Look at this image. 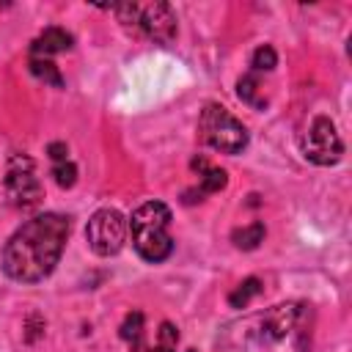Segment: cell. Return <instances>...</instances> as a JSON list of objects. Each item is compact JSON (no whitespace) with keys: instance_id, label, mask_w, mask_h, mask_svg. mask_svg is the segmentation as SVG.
I'll return each mask as SVG.
<instances>
[{"instance_id":"1","label":"cell","mask_w":352,"mask_h":352,"mask_svg":"<svg viewBox=\"0 0 352 352\" xmlns=\"http://www.w3.org/2000/svg\"><path fill=\"white\" fill-rule=\"evenodd\" d=\"M69 228H72L69 217L58 212H44L30 217L8 236L0 256L3 272L19 283L44 280L60 261V253L69 239Z\"/></svg>"},{"instance_id":"2","label":"cell","mask_w":352,"mask_h":352,"mask_svg":"<svg viewBox=\"0 0 352 352\" xmlns=\"http://www.w3.org/2000/svg\"><path fill=\"white\" fill-rule=\"evenodd\" d=\"M132 245L138 256L148 264H160L173 253V236H170V209L162 201H146L140 204L129 223Z\"/></svg>"},{"instance_id":"3","label":"cell","mask_w":352,"mask_h":352,"mask_svg":"<svg viewBox=\"0 0 352 352\" xmlns=\"http://www.w3.org/2000/svg\"><path fill=\"white\" fill-rule=\"evenodd\" d=\"M110 11L132 30L140 36L157 41V44H170L176 38V14L168 3H124V6H110Z\"/></svg>"},{"instance_id":"4","label":"cell","mask_w":352,"mask_h":352,"mask_svg":"<svg viewBox=\"0 0 352 352\" xmlns=\"http://www.w3.org/2000/svg\"><path fill=\"white\" fill-rule=\"evenodd\" d=\"M201 140L220 154H239L248 146V129L220 104H206L198 118Z\"/></svg>"},{"instance_id":"5","label":"cell","mask_w":352,"mask_h":352,"mask_svg":"<svg viewBox=\"0 0 352 352\" xmlns=\"http://www.w3.org/2000/svg\"><path fill=\"white\" fill-rule=\"evenodd\" d=\"M3 187H6V198L14 209L19 212H33L38 204H41V182L36 176V165L28 154H14L8 160V168H6V179H3Z\"/></svg>"},{"instance_id":"6","label":"cell","mask_w":352,"mask_h":352,"mask_svg":"<svg viewBox=\"0 0 352 352\" xmlns=\"http://www.w3.org/2000/svg\"><path fill=\"white\" fill-rule=\"evenodd\" d=\"M85 239L96 256H116L126 242V217L110 206L96 209L85 226Z\"/></svg>"},{"instance_id":"7","label":"cell","mask_w":352,"mask_h":352,"mask_svg":"<svg viewBox=\"0 0 352 352\" xmlns=\"http://www.w3.org/2000/svg\"><path fill=\"white\" fill-rule=\"evenodd\" d=\"M121 338L129 344V352H176L179 330L170 322H160L151 338L146 327V316L140 311H132L121 324Z\"/></svg>"},{"instance_id":"8","label":"cell","mask_w":352,"mask_h":352,"mask_svg":"<svg viewBox=\"0 0 352 352\" xmlns=\"http://www.w3.org/2000/svg\"><path fill=\"white\" fill-rule=\"evenodd\" d=\"M300 148L305 154V160H311L314 165H336L344 154V143L336 132V124L327 116H316L305 135L300 138Z\"/></svg>"},{"instance_id":"9","label":"cell","mask_w":352,"mask_h":352,"mask_svg":"<svg viewBox=\"0 0 352 352\" xmlns=\"http://www.w3.org/2000/svg\"><path fill=\"white\" fill-rule=\"evenodd\" d=\"M302 314H305V305H300V302L275 305L272 311H267L261 316V341H283V338L294 336Z\"/></svg>"},{"instance_id":"10","label":"cell","mask_w":352,"mask_h":352,"mask_svg":"<svg viewBox=\"0 0 352 352\" xmlns=\"http://www.w3.org/2000/svg\"><path fill=\"white\" fill-rule=\"evenodd\" d=\"M72 33H66L63 28H47L36 41H33V47H30V52H33V58H50V55H55V52H66V50H72Z\"/></svg>"},{"instance_id":"11","label":"cell","mask_w":352,"mask_h":352,"mask_svg":"<svg viewBox=\"0 0 352 352\" xmlns=\"http://www.w3.org/2000/svg\"><path fill=\"white\" fill-rule=\"evenodd\" d=\"M192 170L198 173V201H201V195H209V192H220L226 184H228V176H226V170L223 168H214V165H209L204 157H195L192 162Z\"/></svg>"},{"instance_id":"12","label":"cell","mask_w":352,"mask_h":352,"mask_svg":"<svg viewBox=\"0 0 352 352\" xmlns=\"http://www.w3.org/2000/svg\"><path fill=\"white\" fill-rule=\"evenodd\" d=\"M264 223H258V220H253V223H248V226H242V228H234L231 231V242L239 248V250H253V248H258L261 242H264Z\"/></svg>"},{"instance_id":"13","label":"cell","mask_w":352,"mask_h":352,"mask_svg":"<svg viewBox=\"0 0 352 352\" xmlns=\"http://www.w3.org/2000/svg\"><path fill=\"white\" fill-rule=\"evenodd\" d=\"M236 94H239V99H242V102H248V104H253V107H258V110H264V107H267V99L258 94L256 72H250V74L239 77V82H236Z\"/></svg>"},{"instance_id":"14","label":"cell","mask_w":352,"mask_h":352,"mask_svg":"<svg viewBox=\"0 0 352 352\" xmlns=\"http://www.w3.org/2000/svg\"><path fill=\"white\" fill-rule=\"evenodd\" d=\"M30 74L38 77V80H44L52 88H60L63 85V77H60L58 66L50 58H30Z\"/></svg>"},{"instance_id":"15","label":"cell","mask_w":352,"mask_h":352,"mask_svg":"<svg viewBox=\"0 0 352 352\" xmlns=\"http://www.w3.org/2000/svg\"><path fill=\"white\" fill-rule=\"evenodd\" d=\"M261 292V280L258 278H245L231 294H228V305L231 308H245L250 302V297H256Z\"/></svg>"},{"instance_id":"16","label":"cell","mask_w":352,"mask_h":352,"mask_svg":"<svg viewBox=\"0 0 352 352\" xmlns=\"http://www.w3.org/2000/svg\"><path fill=\"white\" fill-rule=\"evenodd\" d=\"M250 66H253V72H272V69L278 66V55H275V50H272L270 44H261V47L253 52Z\"/></svg>"},{"instance_id":"17","label":"cell","mask_w":352,"mask_h":352,"mask_svg":"<svg viewBox=\"0 0 352 352\" xmlns=\"http://www.w3.org/2000/svg\"><path fill=\"white\" fill-rule=\"evenodd\" d=\"M52 176H55V184L58 187H74V182H77V168H74V162H55V168H52Z\"/></svg>"},{"instance_id":"18","label":"cell","mask_w":352,"mask_h":352,"mask_svg":"<svg viewBox=\"0 0 352 352\" xmlns=\"http://www.w3.org/2000/svg\"><path fill=\"white\" fill-rule=\"evenodd\" d=\"M47 154L52 162H66L69 160V146L66 143H50L47 146Z\"/></svg>"},{"instance_id":"19","label":"cell","mask_w":352,"mask_h":352,"mask_svg":"<svg viewBox=\"0 0 352 352\" xmlns=\"http://www.w3.org/2000/svg\"><path fill=\"white\" fill-rule=\"evenodd\" d=\"M190 352H195V349H190Z\"/></svg>"}]
</instances>
